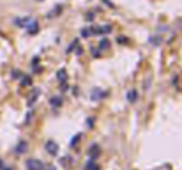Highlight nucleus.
I'll use <instances>...</instances> for the list:
<instances>
[{
  "instance_id": "obj_16",
  "label": "nucleus",
  "mask_w": 182,
  "mask_h": 170,
  "mask_svg": "<svg viewBox=\"0 0 182 170\" xmlns=\"http://www.w3.org/2000/svg\"><path fill=\"white\" fill-rule=\"evenodd\" d=\"M4 168V161H2V160H0V170Z\"/></svg>"
},
{
  "instance_id": "obj_12",
  "label": "nucleus",
  "mask_w": 182,
  "mask_h": 170,
  "mask_svg": "<svg viewBox=\"0 0 182 170\" xmlns=\"http://www.w3.org/2000/svg\"><path fill=\"white\" fill-rule=\"evenodd\" d=\"M78 138H80V135H76V136L71 140V147H74V145H76V140H78Z\"/></svg>"
},
{
  "instance_id": "obj_4",
  "label": "nucleus",
  "mask_w": 182,
  "mask_h": 170,
  "mask_svg": "<svg viewBox=\"0 0 182 170\" xmlns=\"http://www.w3.org/2000/svg\"><path fill=\"white\" fill-rule=\"evenodd\" d=\"M105 96H106V92H105V91H99V89L92 91V99H94V101H97V99L105 98Z\"/></svg>"
},
{
  "instance_id": "obj_2",
  "label": "nucleus",
  "mask_w": 182,
  "mask_h": 170,
  "mask_svg": "<svg viewBox=\"0 0 182 170\" xmlns=\"http://www.w3.org/2000/svg\"><path fill=\"white\" fill-rule=\"evenodd\" d=\"M46 151H48L49 154H58V145H57L55 142H46Z\"/></svg>"
},
{
  "instance_id": "obj_13",
  "label": "nucleus",
  "mask_w": 182,
  "mask_h": 170,
  "mask_svg": "<svg viewBox=\"0 0 182 170\" xmlns=\"http://www.w3.org/2000/svg\"><path fill=\"white\" fill-rule=\"evenodd\" d=\"M21 83H23V85H30V78H23V80H21Z\"/></svg>"
},
{
  "instance_id": "obj_15",
  "label": "nucleus",
  "mask_w": 182,
  "mask_h": 170,
  "mask_svg": "<svg viewBox=\"0 0 182 170\" xmlns=\"http://www.w3.org/2000/svg\"><path fill=\"white\" fill-rule=\"evenodd\" d=\"M44 168H46V170H57L55 167H44Z\"/></svg>"
},
{
  "instance_id": "obj_6",
  "label": "nucleus",
  "mask_w": 182,
  "mask_h": 170,
  "mask_svg": "<svg viewBox=\"0 0 182 170\" xmlns=\"http://www.w3.org/2000/svg\"><path fill=\"white\" fill-rule=\"evenodd\" d=\"M25 151H27V142H20V145L16 147V152L21 154V152H25Z\"/></svg>"
},
{
  "instance_id": "obj_11",
  "label": "nucleus",
  "mask_w": 182,
  "mask_h": 170,
  "mask_svg": "<svg viewBox=\"0 0 182 170\" xmlns=\"http://www.w3.org/2000/svg\"><path fill=\"white\" fill-rule=\"evenodd\" d=\"M108 44H110V42L106 41V39H103V41H101V50H105L106 46H108Z\"/></svg>"
},
{
  "instance_id": "obj_5",
  "label": "nucleus",
  "mask_w": 182,
  "mask_h": 170,
  "mask_svg": "<svg viewBox=\"0 0 182 170\" xmlns=\"http://www.w3.org/2000/svg\"><path fill=\"white\" fill-rule=\"evenodd\" d=\"M37 30H39V25H37L35 21H32V23L28 25V34H35Z\"/></svg>"
},
{
  "instance_id": "obj_17",
  "label": "nucleus",
  "mask_w": 182,
  "mask_h": 170,
  "mask_svg": "<svg viewBox=\"0 0 182 170\" xmlns=\"http://www.w3.org/2000/svg\"><path fill=\"white\" fill-rule=\"evenodd\" d=\"M4 170H13V168H4Z\"/></svg>"
},
{
  "instance_id": "obj_9",
  "label": "nucleus",
  "mask_w": 182,
  "mask_h": 170,
  "mask_svg": "<svg viewBox=\"0 0 182 170\" xmlns=\"http://www.w3.org/2000/svg\"><path fill=\"white\" fill-rule=\"evenodd\" d=\"M49 105H53V106H60V105H62V99H60V98H53V99H49Z\"/></svg>"
},
{
  "instance_id": "obj_8",
  "label": "nucleus",
  "mask_w": 182,
  "mask_h": 170,
  "mask_svg": "<svg viewBox=\"0 0 182 170\" xmlns=\"http://www.w3.org/2000/svg\"><path fill=\"white\" fill-rule=\"evenodd\" d=\"M60 11H62V6H57L55 9H53V11H49L48 18H55V14H58V13H60Z\"/></svg>"
},
{
  "instance_id": "obj_7",
  "label": "nucleus",
  "mask_w": 182,
  "mask_h": 170,
  "mask_svg": "<svg viewBox=\"0 0 182 170\" xmlns=\"http://www.w3.org/2000/svg\"><path fill=\"white\" fill-rule=\"evenodd\" d=\"M37 98H39V91H34V92H32V96L28 98V105H34Z\"/></svg>"
},
{
  "instance_id": "obj_1",
  "label": "nucleus",
  "mask_w": 182,
  "mask_h": 170,
  "mask_svg": "<svg viewBox=\"0 0 182 170\" xmlns=\"http://www.w3.org/2000/svg\"><path fill=\"white\" fill-rule=\"evenodd\" d=\"M25 167H27V170H44V163L35 158H28L25 161Z\"/></svg>"
},
{
  "instance_id": "obj_3",
  "label": "nucleus",
  "mask_w": 182,
  "mask_h": 170,
  "mask_svg": "<svg viewBox=\"0 0 182 170\" xmlns=\"http://www.w3.org/2000/svg\"><path fill=\"white\" fill-rule=\"evenodd\" d=\"M127 101H129V103H136V101H138V92L134 91V89L127 92Z\"/></svg>"
},
{
  "instance_id": "obj_10",
  "label": "nucleus",
  "mask_w": 182,
  "mask_h": 170,
  "mask_svg": "<svg viewBox=\"0 0 182 170\" xmlns=\"http://www.w3.org/2000/svg\"><path fill=\"white\" fill-rule=\"evenodd\" d=\"M148 41H150V42H154L156 46H157V44H159V42H161V37H150V39H148Z\"/></svg>"
},
{
  "instance_id": "obj_14",
  "label": "nucleus",
  "mask_w": 182,
  "mask_h": 170,
  "mask_svg": "<svg viewBox=\"0 0 182 170\" xmlns=\"http://www.w3.org/2000/svg\"><path fill=\"white\" fill-rule=\"evenodd\" d=\"M64 73H65V71H58V80H64V76H65V75H64Z\"/></svg>"
}]
</instances>
